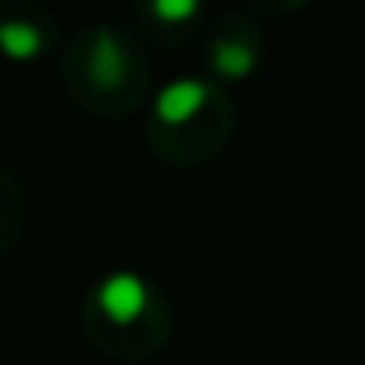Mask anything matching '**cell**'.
Returning <instances> with one entry per match:
<instances>
[{
	"instance_id": "6da1fadb",
	"label": "cell",
	"mask_w": 365,
	"mask_h": 365,
	"mask_svg": "<svg viewBox=\"0 0 365 365\" xmlns=\"http://www.w3.org/2000/svg\"><path fill=\"white\" fill-rule=\"evenodd\" d=\"M150 56L134 32L114 24H87L59 48V83L75 106L103 122L134 114L150 95Z\"/></svg>"
},
{
	"instance_id": "7a4b0ae2",
	"label": "cell",
	"mask_w": 365,
	"mask_h": 365,
	"mask_svg": "<svg viewBox=\"0 0 365 365\" xmlns=\"http://www.w3.org/2000/svg\"><path fill=\"white\" fill-rule=\"evenodd\" d=\"M236 130V103L216 79H173L158 91L145 122V142L165 165H205Z\"/></svg>"
},
{
	"instance_id": "3957f363",
	"label": "cell",
	"mask_w": 365,
	"mask_h": 365,
	"mask_svg": "<svg viewBox=\"0 0 365 365\" xmlns=\"http://www.w3.org/2000/svg\"><path fill=\"white\" fill-rule=\"evenodd\" d=\"M83 326L103 354L142 361L165 341L169 310L161 291L138 271H110L98 279L83 307Z\"/></svg>"
},
{
	"instance_id": "277c9868",
	"label": "cell",
	"mask_w": 365,
	"mask_h": 365,
	"mask_svg": "<svg viewBox=\"0 0 365 365\" xmlns=\"http://www.w3.org/2000/svg\"><path fill=\"white\" fill-rule=\"evenodd\" d=\"M205 63H208V79H216L220 87L252 79L263 63L259 24L240 16V12H228L216 24H208L205 28Z\"/></svg>"
},
{
	"instance_id": "5b68a950",
	"label": "cell",
	"mask_w": 365,
	"mask_h": 365,
	"mask_svg": "<svg viewBox=\"0 0 365 365\" xmlns=\"http://www.w3.org/2000/svg\"><path fill=\"white\" fill-rule=\"evenodd\" d=\"M0 48L12 63H40L63 48V32L56 24V12L40 0H9L0 12Z\"/></svg>"
},
{
	"instance_id": "8992f818",
	"label": "cell",
	"mask_w": 365,
	"mask_h": 365,
	"mask_svg": "<svg viewBox=\"0 0 365 365\" xmlns=\"http://www.w3.org/2000/svg\"><path fill=\"white\" fill-rule=\"evenodd\" d=\"M134 28L142 40L177 51L205 32V0H138Z\"/></svg>"
},
{
	"instance_id": "52a82bcc",
	"label": "cell",
	"mask_w": 365,
	"mask_h": 365,
	"mask_svg": "<svg viewBox=\"0 0 365 365\" xmlns=\"http://www.w3.org/2000/svg\"><path fill=\"white\" fill-rule=\"evenodd\" d=\"M252 4V12H259V16H291V12L307 9L310 0H247Z\"/></svg>"
}]
</instances>
